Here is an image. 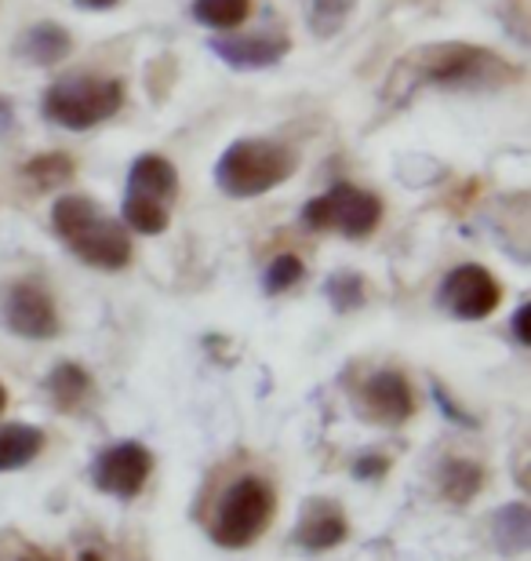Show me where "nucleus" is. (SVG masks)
I'll use <instances>...</instances> for the list:
<instances>
[{
  "mask_svg": "<svg viewBox=\"0 0 531 561\" xmlns=\"http://www.w3.org/2000/svg\"><path fill=\"white\" fill-rule=\"evenodd\" d=\"M521 81V70L495 55L484 44L466 41H434L412 48L393 70L386 92L412 95L419 88H440V92H499Z\"/></svg>",
  "mask_w": 531,
  "mask_h": 561,
  "instance_id": "nucleus-1",
  "label": "nucleus"
},
{
  "mask_svg": "<svg viewBox=\"0 0 531 561\" xmlns=\"http://www.w3.org/2000/svg\"><path fill=\"white\" fill-rule=\"evenodd\" d=\"M51 227L77 260L95 271H124L131 263V238L120 219L106 216L92 197L66 194L51 205Z\"/></svg>",
  "mask_w": 531,
  "mask_h": 561,
  "instance_id": "nucleus-2",
  "label": "nucleus"
},
{
  "mask_svg": "<svg viewBox=\"0 0 531 561\" xmlns=\"http://www.w3.org/2000/svg\"><path fill=\"white\" fill-rule=\"evenodd\" d=\"M299 168V157L288 142L277 139H236L215 164V183L226 197H263L288 183Z\"/></svg>",
  "mask_w": 531,
  "mask_h": 561,
  "instance_id": "nucleus-3",
  "label": "nucleus"
},
{
  "mask_svg": "<svg viewBox=\"0 0 531 561\" xmlns=\"http://www.w3.org/2000/svg\"><path fill=\"white\" fill-rule=\"evenodd\" d=\"M124 106V81L99 73H70L44 92V117L66 131H88L117 117Z\"/></svg>",
  "mask_w": 531,
  "mask_h": 561,
  "instance_id": "nucleus-4",
  "label": "nucleus"
},
{
  "mask_svg": "<svg viewBox=\"0 0 531 561\" xmlns=\"http://www.w3.org/2000/svg\"><path fill=\"white\" fill-rule=\"evenodd\" d=\"M178 201V172L175 164L161 153H142L135 157L128 186H124V227L135 233L157 238L168 230Z\"/></svg>",
  "mask_w": 531,
  "mask_h": 561,
  "instance_id": "nucleus-5",
  "label": "nucleus"
},
{
  "mask_svg": "<svg viewBox=\"0 0 531 561\" xmlns=\"http://www.w3.org/2000/svg\"><path fill=\"white\" fill-rule=\"evenodd\" d=\"M274 507H277V496H274V489H269V481L255 474L233 481V485L226 489L219 511H215L211 540L226 547V551L255 543L258 536L269 529V522H274Z\"/></svg>",
  "mask_w": 531,
  "mask_h": 561,
  "instance_id": "nucleus-6",
  "label": "nucleus"
},
{
  "mask_svg": "<svg viewBox=\"0 0 531 561\" xmlns=\"http://www.w3.org/2000/svg\"><path fill=\"white\" fill-rule=\"evenodd\" d=\"M379 219L382 201L354 183H335L327 194L307 201L302 208V222L310 230H335L349 241H365L368 233H376Z\"/></svg>",
  "mask_w": 531,
  "mask_h": 561,
  "instance_id": "nucleus-7",
  "label": "nucleus"
},
{
  "mask_svg": "<svg viewBox=\"0 0 531 561\" xmlns=\"http://www.w3.org/2000/svg\"><path fill=\"white\" fill-rule=\"evenodd\" d=\"M150 470H153L150 448L139 442H117L95 456L92 481L99 492H106V496L135 500L146 481H150Z\"/></svg>",
  "mask_w": 531,
  "mask_h": 561,
  "instance_id": "nucleus-8",
  "label": "nucleus"
},
{
  "mask_svg": "<svg viewBox=\"0 0 531 561\" xmlns=\"http://www.w3.org/2000/svg\"><path fill=\"white\" fill-rule=\"evenodd\" d=\"M503 302V285L477 263L455 266L440 285V307L459 321H484Z\"/></svg>",
  "mask_w": 531,
  "mask_h": 561,
  "instance_id": "nucleus-9",
  "label": "nucleus"
},
{
  "mask_svg": "<svg viewBox=\"0 0 531 561\" xmlns=\"http://www.w3.org/2000/svg\"><path fill=\"white\" fill-rule=\"evenodd\" d=\"M208 48L230 70L247 73V70H269V66H277L291 51V37L280 26H263L252 33H222V37L208 41Z\"/></svg>",
  "mask_w": 531,
  "mask_h": 561,
  "instance_id": "nucleus-10",
  "label": "nucleus"
},
{
  "mask_svg": "<svg viewBox=\"0 0 531 561\" xmlns=\"http://www.w3.org/2000/svg\"><path fill=\"white\" fill-rule=\"evenodd\" d=\"M4 324L22 340H55L59 335V310L41 285L19 280L4 296Z\"/></svg>",
  "mask_w": 531,
  "mask_h": 561,
  "instance_id": "nucleus-11",
  "label": "nucleus"
},
{
  "mask_svg": "<svg viewBox=\"0 0 531 561\" xmlns=\"http://www.w3.org/2000/svg\"><path fill=\"white\" fill-rule=\"evenodd\" d=\"M360 401H365L368 416L379 423H404L415 412V394L397 368H382V373L371 376L360 390Z\"/></svg>",
  "mask_w": 531,
  "mask_h": 561,
  "instance_id": "nucleus-12",
  "label": "nucleus"
},
{
  "mask_svg": "<svg viewBox=\"0 0 531 561\" xmlns=\"http://www.w3.org/2000/svg\"><path fill=\"white\" fill-rule=\"evenodd\" d=\"M346 533H349V525H346V514L338 503L310 500L296 525V533H291V540L299 547H307V551H332V547L346 540Z\"/></svg>",
  "mask_w": 531,
  "mask_h": 561,
  "instance_id": "nucleus-13",
  "label": "nucleus"
},
{
  "mask_svg": "<svg viewBox=\"0 0 531 561\" xmlns=\"http://www.w3.org/2000/svg\"><path fill=\"white\" fill-rule=\"evenodd\" d=\"M70 51H73V37H70V30L59 26V22H33V26L22 30L15 41L19 59L26 66H41V70L59 66Z\"/></svg>",
  "mask_w": 531,
  "mask_h": 561,
  "instance_id": "nucleus-14",
  "label": "nucleus"
},
{
  "mask_svg": "<svg viewBox=\"0 0 531 561\" xmlns=\"http://www.w3.org/2000/svg\"><path fill=\"white\" fill-rule=\"evenodd\" d=\"M44 434L30 423H4L0 426V470H22L41 456Z\"/></svg>",
  "mask_w": 531,
  "mask_h": 561,
  "instance_id": "nucleus-15",
  "label": "nucleus"
},
{
  "mask_svg": "<svg viewBox=\"0 0 531 561\" xmlns=\"http://www.w3.org/2000/svg\"><path fill=\"white\" fill-rule=\"evenodd\" d=\"M528 525H531V518H528L524 503H506V507L495 511L492 533H495V543H499L503 554H524L528 551V540H531Z\"/></svg>",
  "mask_w": 531,
  "mask_h": 561,
  "instance_id": "nucleus-16",
  "label": "nucleus"
},
{
  "mask_svg": "<svg viewBox=\"0 0 531 561\" xmlns=\"http://www.w3.org/2000/svg\"><path fill=\"white\" fill-rule=\"evenodd\" d=\"M48 394L55 398V405L70 412L92 394V376H88V368L81 365L62 362V365H55V373L48 376Z\"/></svg>",
  "mask_w": 531,
  "mask_h": 561,
  "instance_id": "nucleus-17",
  "label": "nucleus"
},
{
  "mask_svg": "<svg viewBox=\"0 0 531 561\" xmlns=\"http://www.w3.org/2000/svg\"><path fill=\"white\" fill-rule=\"evenodd\" d=\"M481 481H484V470L470 459H448L440 467V496L451 500V503H466L481 492Z\"/></svg>",
  "mask_w": 531,
  "mask_h": 561,
  "instance_id": "nucleus-18",
  "label": "nucleus"
},
{
  "mask_svg": "<svg viewBox=\"0 0 531 561\" xmlns=\"http://www.w3.org/2000/svg\"><path fill=\"white\" fill-rule=\"evenodd\" d=\"M252 15V0H194V19L205 30L230 33Z\"/></svg>",
  "mask_w": 531,
  "mask_h": 561,
  "instance_id": "nucleus-19",
  "label": "nucleus"
},
{
  "mask_svg": "<svg viewBox=\"0 0 531 561\" xmlns=\"http://www.w3.org/2000/svg\"><path fill=\"white\" fill-rule=\"evenodd\" d=\"M73 157L66 153H41L33 157V161L22 164V175H26V183H33L37 190H59L73 179Z\"/></svg>",
  "mask_w": 531,
  "mask_h": 561,
  "instance_id": "nucleus-20",
  "label": "nucleus"
},
{
  "mask_svg": "<svg viewBox=\"0 0 531 561\" xmlns=\"http://www.w3.org/2000/svg\"><path fill=\"white\" fill-rule=\"evenodd\" d=\"M354 8H357V0H310L307 22H310L313 37H335V33L346 26Z\"/></svg>",
  "mask_w": 531,
  "mask_h": 561,
  "instance_id": "nucleus-21",
  "label": "nucleus"
},
{
  "mask_svg": "<svg viewBox=\"0 0 531 561\" xmlns=\"http://www.w3.org/2000/svg\"><path fill=\"white\" fill-rule=\"evenodd\" d=\"M324 296H327V302H332L338 313L357 310L360 302H365V277L354 274V271H338V274L327 277Z\"/></svg>",
  "mask_w": 531,
  "mask_h": 561,
  "instance_id": "nucleus-22",
  "label": "nucleus"
},
{
  "mask_svg": "<svg viewBox=\"0 0 531 561\" xmlns=\"http://www.w3.org/2000/svg\"><path fill=\"white\" fill-rule=\"evenodd\" d=\"M302 274H307V266H302L299 255H288V252L277 255L263 274V291L266 296H280V291H288L291 285H299Z\"/></svg>",
  "mask_w": 531,
  "mask_h": 561,
  "instance_id": "nucleus-23",
  "label": "nucleus"
},
{
  "mask_svg": "<svg viewBox=\"0 0 531 561\" xmlns=\"http://www.w3.org/2000/svg\"><path fill=\"white\" fill-rule=\"evenodd\" d=\"M390 470V459L386 456H376V453H368V456H360L357 463H354V474L360 478V481H376V478H382Z\"/></svg>",
  "mask_w": 531,
  "mask_h": 561,
  "instance_id": "nucleus-24",
  "label": "nucleus"
},
{
  "mask_svg": "<svg viewBox=\"0 0 531 561\" xmlns=\"http://www.w3.org/2000/svg\"><path fill=\"white\" fill-rule=\"evenodd\" d=\"M528 313H531V302H521L513 313V335H517V343L528 346L531 343V332H528Z\"/></svg>",
  "mask_w": 531,
  "mask_h": 561,
  "instance_id": "nucleus-25",
  "label": "nucleus"
},
{
  "mask_svg": "<svg viewBox=\"0 0 531 561\" xmlns=\"http://www.w3.org/2000/svg\"><path fill=\"white\" fill-rule=\"evenodd\" d=\"M73 4L84 11H109V8H117L120 0H73Z\"/></svg>",
  "mask_w": 531,
  "mask_h": 561,
  "instance_id": "nucleus-26",
  "label": "nucleus"
},
{
  "mask_svg": "<svg viewBox=\"0 0 531 561\" xmlns=\"http://www.w3.org/2000/svg\"><path fill=\"white\" fill-rule=\"evenodd\" d=\"M11 125H15V110H11L8 99L0 95V131H8Z\"/></svg>",
  "mask_w": 531,
  "mask_h": 561,
  "instance_id": "nucleus-27",
  "label": "nucleus"
},
{
  "mask_svg": "<svg viewBox=\"0 0 531 561\" xmlns=\"http://www.w3.org/2000/svg\"><path fill=\"white\" fill-rule=\"evenodd\" d=\"M19 561H51V558H44L37 551H26V554H19Z\"/></svg>",
  "mask_w": 531,
  "mask_h": 561,
  "instance_id": "nucleus-28",
  "label": "nucleus"
},
{
  "mask_svg": "<svg viewBox=\"0 0 531 561\" xmlns=\"http://www.w3.org/2000/svg\"><path fill=\"white\" fill-rule=\"evenodd\" d=\"M4 405H8V390L0 387V412H4Z\"/></svg>",
  "mask_w": 531,
  "mask_h": 561,
  "instance_id": "nucleus-29",
  "label": "nucleus"
}]
</instances>
